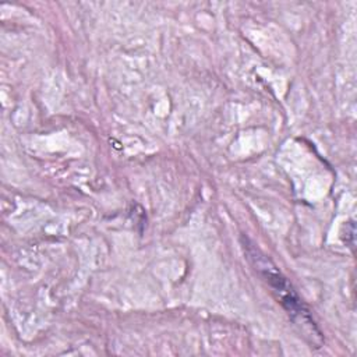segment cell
Listing matches in <instances>:
<instances>
[{
  "instance_id": "1",
  "label": "cell",
  "mask_w": 357,
  "mask_h": 357,
  "mask_svg": "<svg viewBox=\"0 0 357 357\" xmlns=\"http://www.w3.org/2000/svg\"><path fill=\"white\" fill-rule=\"evenodd\" d=\"M268 262L269 261L264 258L262 262L257 264V268L261 269V273L265 276V280L269 283L272 290L278 293L279 303L284 307L289 317L293 319L296 325H298L304 332H307L308 336L312 337V342H314V335L321 337V333L315 328L314 321L311 319L308 311L305 310L304 304L297 297V294L294 293L289 282L280 275V272L275 269V266H268Z\"/></svg>"
}]
</instances>
